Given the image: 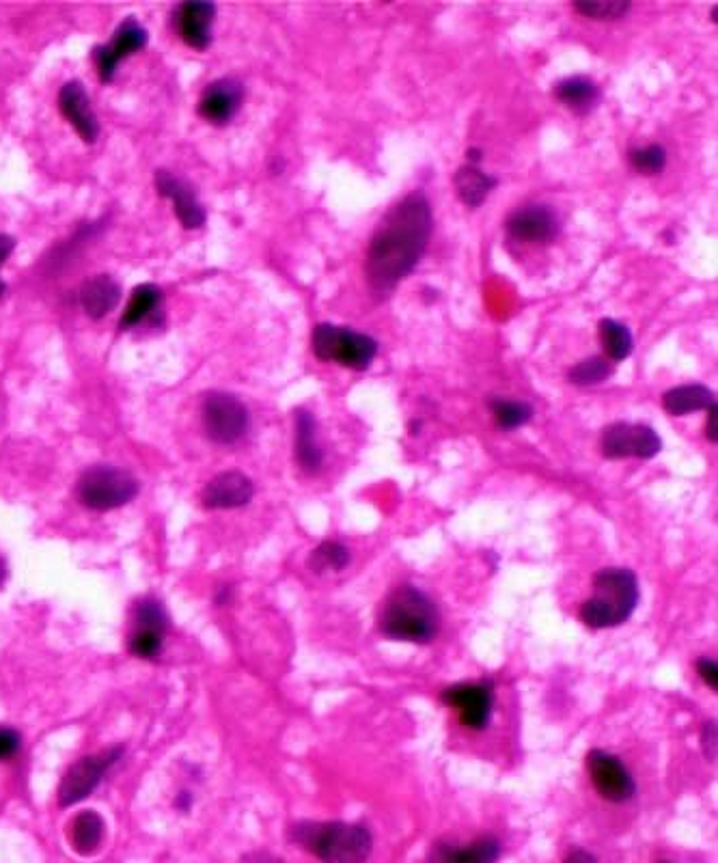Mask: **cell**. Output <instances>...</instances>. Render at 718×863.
Segmentation results:
<instances>
[{
  "mask_svg": "<svg viewBox=\"0 0 718 863\" xmlns=\"http://www.w3.org/2000/svg\"><path fill=\"white\" fill-rule=\"evenodd\" d=\"M162 643H164V632L134 628L129 637V652L138 658H156L162 652Z\"/></svg>",
  "mask_w": 718,
  "mask_h": 863,
  "instance_id": "d6a6232c",
  "label": "cell"
},
{
  "mask_svg": "<svg viewBox=\"0 0 718 863\" xmlns=\"http://www.w3.org/2000/svg\"><path fill=\"white\" fill-rule=\"evenodd\" d=\"M242 863H285L281 862V860H276V858H272V855H268V853H255V855H248L246 860Z\"/></svg>",
  "mask_w": 718,
  "mask_h": 863,
  "instance_id": "60d3db41",
  "label": "cell"
},
{
  "mask_svg": "<svg viewBox=\"0 0 718 863\" xmlns=\"http://www.w3.org/2000/svg\"><path fill=\"white\" fill-rule=\"evenodd\" d=\"M697 674L704 678V682L717 691L718 689V665L715 658H700L697 661Z\"/></svg>",
  "mask_w": 718,
  "mask_h": 863,
  "instance_id": "d590c367",
  "label": "cell"
},
{
  "mask_svg": "<svg viewBox=\"0 0 718 863\" xmlns=\"http://www.w3.org/2000/svg\"><path fill=\"white\" fill-rule=\"evenodd\" d=\"M244 89L234 78H221L206 87L199 100V115L214 125L230 124L238 115Z\"/></svg>",
  "mask_w": 718,
  "mask_h": 863,
  "instance_id": "9a60e30c",
  "label": "cell"
},
{
  "mask_svg": "<svg viewBox=\"0 0 718 863\" xmlns=\"http://www.w3.org/2000/svg\"><path fill=\"white\" fill-rule=\"evenodd\" d=\"M255 494V484L239 471H227L216 476L203 489V505L210 509H236L250 503Z\"/></svg>",
  "mask_w": 718,
  "mask_h": 863,
  "instance_id": "e0dca14e",
  "label": "cell"
},
{
  "mask_svg": "<svg viewBox=\"0 0 718 863\" xmlns=\"http://www.w3.org/2000/svg\"><path fill=\"white\" fill-rule=\"evenodd\" d=\"M587 770L596 790L610 803H626L636 794V784L623 762L602 749L590 751Z\"/></svg>",
  "mask_w": 718,
  "mask_h": 863,
  "instance_id": "30bf717a",
  "label": "cell"
},
{
  "mask_svg": "<svg viewBox=\"0 0 718 863\" xmlns=\"http://www.w3.org/2000/svg\"><path fill=\"white\" fill-rule=\"evenodd\" d=\"M4 579H7V566H4V562L0 559V588L4 585Z\"/></svg>",
  "mask_w": 718,
  "mask_h": 863,
  "instance_id": "b9f144b4",
  "label": "cell"
},
{
  "mask_svg": "<svg viewBox=\"0 0 718 863\" xmlns=\"http://www.w3.org/2000/svg\"><path fill=\"white\" fill-rule=\"evenodd\" d=\"M574 9L585 17L594 20H619L630 11L628 0H608V2H574Z\"/></svg>",
  "mask_w": 718,
  "mask_h": 863,
  "instance_id": "836d02e7",
  "label": "cell"
},
{
  "mask_svg": "<svg viewBox=\"0 0 718 863\" xmlns=\"http://www.w3.org/2000/svg\"><path fill=\"white\" fill-rule=\"evenodd\" d=\"M490 408H492V415H494L498 428H503V430H516V428L529 423L533 417V408L527 402H518V399L498 397V399L490 402Z\"/></svg>",
  "mask_w": 718,
  "mask_h": 863,
  "instance_id": "f1b7e54d",
  "label": "cell"
},
{
  "mask_svg": "<svg viewBox=\"0 0 718 863\" xmlns=\"http://www.w3.org/2000/svg\"><path fill=\"white\" fill-rule=\"evenodd\" d=\"M203 426L219 445H234L248 430V410L236 395L214 391L203 399Z\"/></svg>",
  "mask_w": 718,
  "mask_h": 863,
  "instance_id": "ba28073f",
  "label": "cell"
},
{
  "mask_svg": "<svg viewBox=\"0 0 718 863\" xmlns=\"http://www.w3.org/2000/svg\"><path fill=\"white\" fill-rule=\"evenodd\" d=\"M665 863H669V862H665Z\"/></svg>",
  "mask_w": 718,
  "mask_h": 863,
  "instance_id": "7bdbcfd3",
  "label": "cell"
},
{
  "mask_svg": "<svg viewBox=\"0 0 718 863\" xmlns=\"http://www.w3.org/2000/svg\"><path fill=\"white\" fill-rule=\"evenodd\" d=\"M138 494V482L132 473L117 467H94L78 482V496L85 507L111 511L127 505Z\"/></svg>",
  "mask_w": 718,
  "mask_h": 863,
  "instance_id": "8992f818",
  "label": "cell"
},
{
  "mask_svg": "<svg viewBox=\"0 0 718 863\" xmlns=\"http://www.w3.org/2000/svg\"><path fill=\"white\" fill-rule=\"evenodd\" d=\"M13 248H15V241L11 236H7V234H0V266L9 259ZM4 292H7V285L0 281V298L4 296Z\"/></svg>",
  "mask_w": 718,
  "mask_h": 863,
  "instance_id": "8d00e7d4",
  "label": "cell"
},
{
  "mask_svg": "<svg viewBox=\"0 0 718 863\" xmlns=\"http://www.w3.org/2000/svg\"><path fill=\"white\" fill-rule=\"evenodd\" d=\"M663 406L673 417H684L697 410H710L717 406L715 393L704 384H682L663 395Z\"/></svg>",
  "mask_w": 718,
  "mask_h": 863,
  "instance_id": "603a6c76",
  "label": "cell"
},
{
  "mask_svg": "<svg viewBox=\"0 0 718 863\" xmlns=\"http://www.w3.org/2000/svg\"><path fill=\"white\" fill-rule=\"evenodd\" d=\"M134 628L136 630H156V632L166 634L169 617H166L162 603L151 596L138 601V605L134 609Z\"/></svg>",
  "mask_w": 718,
  "mask_h": 863,
  "instance_id": "f546056e",
  "label": "cell"
},
{
  "mask_svg": "<svg viewBox=\"0 0 718 863\" xmlns=\"http://www.w3.org/2000/svg\"><path fill=\"white\" fill-rule=\"evenodd\" d=\"M557 100L577 115H590L599 102V87L587 76H572L555 87Z\"/></svg>",
  "mask_w": 718,
  "mask_h": 863,
  "instance_id": "7402d4cb",
  "label": "cell"
},
{
  "mask_svg": "<svg viewBox=\"0 0 718 863\" xmlns=\"http://www.w3.org/2000/svg\"><path fill=\"white\" fill-rule=\"evenodd\" d=\"M294 454H296L298 467H300L305 473H309V476L318 473V471L322 469V465H324V454H322V447H320V443H318V423H315V417H313L309 410H305V408H298V410H296V441H294Z\"/></svg>",
  "mask_w": 718,
  "mask_h": 863,
  "instance_id": "d6986e66",
  "label": "cell"
},
{
  "mask_svg": "<svg viewBox=\"0 0 718 863\" xmlns=\"http://www.w3.org/2000/svg\"><path fill=\"white\" fill-rule=\"evenodd\" d=\"M632 167L643 175H658L667 164V151L660 145H647L630 151Z\"/></svg>",
  "mask_w": 718,
  "mask_h": 863,
  "instance_id": "1f68e13d",
  "label": "cell"
},
{
  "mask_svg": "<svg viewBox=\"0 0 718 863\" xmlns=\"http://www.w3.org/2000/svg\"><path fill=\"white\" fill-rule=\"evenodd\" d=\"M22 739L13 728H0V760H9L20 751Z\"/></svg>",
  "mask_w": 718,
  "mask_h": 863,
  "instance_id": "e575fe53",
  "label": "cell"
},
{
  "mask_svg": "<svg viewBox=\"0 0 718 863\" xmlns=\"http://www.w3.org/2000/svg\"><path fill=\"white\" fill-rule=\"evenodd\" d=\"M59 109L63 113V118L70 124L76 127V132L81 134V138L85 143H96L100 136V122L94 113L91 100L85 94L81 83H67L63 85L61 94H59Z\"/></svg>",
  "mask_w": 718,
  "mask_h": 863,
  "instance_id": "2e32d148",
  "label": "cell"
},
{
  "mask_svg": "<svg viewBox=\"0 0 718 863\" xmlns=\"http://www.w3.org/2000/svg\"><path fill=\"white\" fill-rule=\"evenodd\" d=\"M216 7L212 2H184L177 9V30L186 46L206 50L212 44V24Z\"/></svg>",
  "mask_w": 718,
  "mask_h": 863,
  "instance_id": "ac0fdd59",
  "label": "cell"
},
{
  "mask_svg": "<svg viewBox=\"0 0 718 863\" xmlns=\"http://www.w3.org/2000/svg\"><path fill=\"white\" fill-rule=\"evenodd\" d=\"M121 300L120 283L109 274H98L87 279L81 287V305L85 313L94 320L109 316Z\"/></svg>",
  "mask_w": 718,
  "mask_h": 863,
  "instance_id": "ffe728a7",
  "label": "cell"
},
{
  "mask_svg": "<svg viewBox=\"0 0 718 863\" xmlns=\"http://www.w3.org/2000/svg\"><path fill=\"white\" fill-rule=\"evenodd\" d=\"M123 749L113 747L96 755H87L78 760L63 777L61 788H59V805L61 807H72L81 801H85L89 794L96 792L100 786L102 777L120 762Z\"/></svg>",
  "mask_w": 718,
  "mask_h": 863,
  "instance_id": "52a82bcc",
  "label": "cell"
},
{
  "mask_svg": "<svg viewBox=\"0 0 718 863\" xmlns=\"http://www.w3.org/2000/svg\"><path fill=\"white\" fill-rule=\"evenodd\" d=\"M292 838L324 863H364L373 849L367 827L339 821L298 823Z\"/></svg>",
  "mask_w": 718,
  "mask_h": 863,
  "instance_id": "3957f363",
  "label": "cell"
},
{
  "mask_svg": "<svg viewBox=\"0 0 718 863\" xmlns=\"http://www.w3.org/2000/svg\"><path fill=\"white\" fill-rule=\"evenodd\" d=\"M564 863H598V860L590 853V851H583V849H574L570 855H568V860Z\"/></svg>",
  "mask_w": 718,
  "mask_h": 863,
  "instance_id": "74e56055",
  "label": "cell"
},
{
  "mask_svg": "<svg viewBox=\"0 0 718 863\" xmlns=\"http://www.w3.org/2000/svg\"><path fill=\"white\" fill-rule=\"evenodd\" d=\"M313 353L324 363H339L348 370H369L377 357V342L337 324H318L313 331Z\"/></svg>",
  "mask_w": 718,
  "mask_h": 863,
  "instance_id": "5b68a950",
  "label": "cell"
},
{
  "mask_svg": "<svg viewBox=\"0 0 718 863\" xmlns=\"http://www.w3.org/2000/svg\"><path fill=\"white\" fill-rule=\"evenodd\" d=\"M612 366L615 363H610L604 357H592V359H585L579 366H574L568 373V378H570L572 384L594 386V384H599V382H604V380H608L612 375V370H615Z\"/></svg>",
  "mask_w": 718,
  "mask_h": 863,
  "instance_id": "4dcf8cb0",
  "label": "cell"
},
{
  "mask_svg": "<svg viewBox=\"0 0 718 863\" xmlns=\"http://www.w3.org/2000/svg\"><path fill=\"white\" fill-rule=\"evenodd\" d=\"M193 803H195V801H193V794H190V792H186V790H184V792H180V794H177V799H175V807H177V810H182V812H188V810L193 807Z\"/></svg>",
  "mask_w": 718,
  "mask_h": 863,
  "instance_id": "ab89813d",
  "label": "cell"
},
{
  "mask_svg": "<svg viewBox=\"0 0 718 863\" xmlns=\"http://www.w3.org/2000/svg\"><path fill=\"white\" fill-rule=\"evenodd\" d=\"M454 184H456L458 197L462 199L465 206L479 208L490 197V193L496 188L498 180L492 177L490 173H483L475 164H465L458 169Z\"/></svg>",
  "mask_w": 718,
  "mask_h": 863,
  "instance_id": "cb8c5ba5",
  "label": "cell"
},
{
  "mask_svg": "<svg viewBox=\"0 0 718 863\" xmlns=\"http://www.w3.org/2000/svg\"><path fill=\"white\" fill-rule=\"evenodd\" d=\"M599 340L610 363H619L632 355L634 340L626 324L617 320H602L599 322Z\"/></svg>",
  "mask_w": 718,
  "mask_h": 863,
  "instance_id": "4316f807",
  "label": "cell"
},
{
  "mask_svg": "<svg viewBox=\"0 0 718 863\" xmlns=\"http://www.w3.org/2000/svg\"><path fill=\"white\" fill-rule=\"evenodd\" d=\"M104 840V821L98 812H81L70 825V844L78 855H94Z\"/></svg>",
  "mask_w": 718,
  "mask_h": 863,
  "instance_id": "d4e9b609",
  "label": "cell"
},
{
  "mask_svg": "<svg viewBox=\"0 0 718 863\" xmlns=\"http://www.w3.org/2000/svg\"><path fill=\"white\" fill-rule=\"evenodd\" d=\"M441 616L436 605L414 585L395 588L380 614V630L395 641L428 643L438 634Z\"/></svg>",
  "mask_w": 718,
  "mask_h": 863,
  "instance_id": "7a4b0ae2",
  "label": "cell"
},
{
  "mask_svg": "<svg viewBox=\"0 0 718 863\" xmlns=\"http://www.w3.org/2000/svg\"><path fill=\"white\" fill-rule=\"evenodd\" d=\"M156 188L158 195L173 201L175 214L186 230H199L206 225V210L188 182L169 171H156Z\"/></svg>",
  "mask_w": 718,
  "mask_h": 863,
  "instance_id": "4fadbf2b",
  "label": "cell"
},
{
  "mask_svg": "<svg viewBox=\"0 0 718 863\" xmlns=\"http://www.w3.org/2000/svg\"><path fill=\"white\" fill-rule=\"evenodd\" d=\"M507 232L520 243L546 245L557 236L559 221L546 206H529L507 219Z\"/></svg>",
  "mask_w": 718,
  "mask_h": 863,
  "instance_id": "5bb4252c",
  "label": "cell"
},
{
  "mask_svg": "<svg viewBox=\"0 0 718 863\" xmlns=\"http://www.w3.org/2000/svg\"><path fill=\"white\" fill-rule=\"evenodd\" d=\"M434 232L432 206L423 193H412L386 212L367 250L364 272L375 294H388L421 261Z\"/></svg>",
  "mask_w": 718,
  "mask_h": 863,
  "instance_id": "6da1fadb",
  "label": "cell"
},
{
  "mask_svg": "<svg viewBox=\"0 0 718 863\" xmlns=\"http://www.w3.org/2000/svg\"><path fill=\"white\" fill-rule=\"evenodd\" d=\"M639 579L628 568H604L594 577V596L581 607L590 628H615L628 621L639 605Z\"/></svg>",
  "mask_w": 718,
  "mask_h": 863,
  "instance_id": "277c9868",
  "label": "cell"
},
{
  "mask_svg": "<svg viewBox=\"0 0 718 863\" xmlns=\"http://www.w3.org/2000/svg\"><path fill=\"white\" fill-rule=\"evenodd\" d=\"M443 702L458 711L460 722L471 730H483L492 717L494 687L492 682L456 685L443 693Z\"/></svg>",
  "mask_w": 718,
  "mask_h": 863,
  "instance_id": "8fae6325",
  "label": "cell"
},
{
  "mask_svg": "<svg viewBox=\"0 0 718 863\" xmlns=\"http://www.w3.org/2000/svg\"><path fill=\"white\" fill-rule=\"evenodd\" d=\"M160 303H162V292H160V287H156V285H151V283L138 285V287L132 292L129 303H127V307H125V311H123V316H121V331H127V329H132V326H138L140 322H145L151 313L158 311Z\"/></svg>",
  "mask_w": 718,
  "mask_h": 863,
  "instance_id": "484cf974",
  "label": "cell"
},
{
  "mask_svg": "<svg viewBox=\"0 0 718 863\" xmlns=\"http://www.w3.org/2000/svg\"><path fill=\"white\" fill-rule=\"evenodd\" d=\"M663 449L660 436L643 423H612L602 434V454L610 460L641 458L649 460Z\"/></svg>",
  "mask_w": 718,
  "mask_h": 863,
  "instance_id": "9c48e42d",
  "label": "cell"
},
{
  "mask_svg": "<svg viewBox=\"0 0 718 863\" xmlns=\"http://www.w3.org/2000/svg\"><path fill=\"white\" fill-rule=\"evenodd\" d=\"M145 44H147V30L134 20L123 22L109 46L96 48L94 59H96V70H98L100 81L111 83L115 78V72H117L121 61L132 57L134 52L143 50Z\"/></svg>",
  "mask_w": 718,
  "mask_h": 863,
  "instance_id": "7c38bea8",
  "label": "cell"
},
{
  "mask_svg": "<svg viewBox=\"0 0 718 863\" xmlns=\"http://www.w3.org/2000/svg\"><path fill=\"white\" fill-rule=\"evenodd\" d=\"M708 441H713V443H717V406H713L710 410H708Z\"/></svg>",
  "mask_w": 718,
  "mask_h": 863,
  "instance_id": "f35d334b",
  "label": "cell"
},
{
  "mask_svg": "<svg viewBox=\"0 0 718 863\" xmlns=\"http://www.w3.org/2000/svg\"><path fill=\"white\" fill-rule=\"evenodd\" d=\"M500 855V844L496 838H481L469 847L436 844L430 853L428 863H494Z\"/></svg>",
  "mask_w": 718,
  "mask_h": 863,
  "instance_id": "44dd1931",
  "label": "cell"
},
{
  "mask_svg": "<svg viewBox=\"0 0 718 863\" xmlns=\"http://www.w3.org/2000/svg\"><path fill=\"white\" fill-rule=\"evenodd\" d=\"M352 555L348 551V546L339 544V542H322L309 559V568L318 575H326V572H342L348 564H350Z\"/></svg>",
  "mask_w": 718,
  "mask_h": 863,
  "instance_id": "83f0119b",
  "label": "cell"
}]
</instances>
